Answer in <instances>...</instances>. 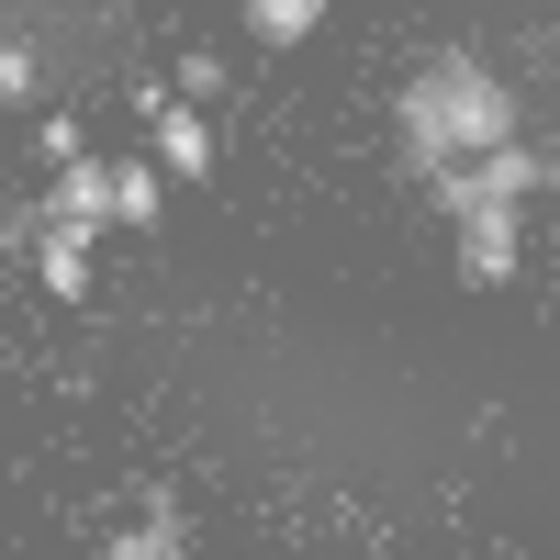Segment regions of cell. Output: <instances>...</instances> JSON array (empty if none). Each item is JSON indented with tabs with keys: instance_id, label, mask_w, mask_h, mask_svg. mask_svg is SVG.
I'll return each instance as SVG.
<instances>
[{
	"instance_id": "cell-10",
	"label": "cell",
	"mask_w": 560,
	"mask_h": 560,
	"mask_svg": "<svg viewBox=\"0 0 560 560\" xmlns=\"http://www.w3.org/2000/svg\"><path fill=\"white\" fill-rule=\"evenodd\" d=\"M34 79H45L34 45H0V102H34Z\"/></svg>"
},
{
	"instance_id": "cell-3",
	"label": "cell",
	"mask_w": 560,
	"mask_h": 560,
	"mask_svg": "<svg viewBox=\"0 0 560 560\" xmlns=\"http://www.w3.org/2000/svg\"><path fill=\"white\" fill-rule=\"evenodd\" d=\"M147 135H158V179H213V124L191 113V102H158V90H147Z\"/></svg>"
},
{
	"instance_id": "cell-8",
	"label": "cell",
	"mask_w": 560,
	"mask_h": 560,
	"mask_svg": "<svg viewBox=\"0 0 560 560\" xmlns=\"http://www.w3.org/2000/svg\"><path fill=\"white\" fill-rule=\"evenodd\" d=\"M314 23H325V0H258V12H247V34H258V45H303Z\"/></svg>"
},
{
	"instance_id": "cell-5",
	"label": "cell",
	"mask_w": 560,
	"mask_h": 560,
	"mask_svg": "<svg viewBox=\"0 0 560 560\" xmlns=\"http://www.w3.org/2000/svg\"><path fill=\"white\" fill-rule=\"evenodd\" d=\"M179 549H191V527H179V504L158 493V504H147V516H135V527H124L102 560H179Z\"/></svg>"
},
{
	"instance_id": "cell-11",
	"label": "cell",
	"mask_w": 560,
	"mask_h": 560,
	"mask_svg": "<svg viewBox=\"0 0 560 560\" xmlns=\"http://www.w3.org/2000/svg\"><path fill=\"white\" fill-rule=\"evenodd\" d=\"M34 147H45V158H57V168H68V158H90V135H79L68 113H45V124H34Z\"/></svg>"
},
{
	"instance_id": "cell-6",
	"label": "cell",
	"mask_w": 560,
	"mask_h": 560,
	"mask_svg": "<svg viewBox=\"0 0 560 560\" xmlns=\"http://www.w3.org/2000/svg\"><path fill=\"white\" fill-rule=\"evenodd\" d=\"M113 224L158 236V168H147V158H113Z\"/></svg>"
},
{
	"instance_id": "cell-7",
	"label": "cell",
	"mask_w": 560,
	"mask_h": 560,
	"mask_svg": "<svg viewBox=\"0 0 560 560\" xmlns=\"http://www.w3.org/2000/svg\"><path fill=\"white\" fill-rule=\"evenodd\" d=\"M34 269H45V292H57V303H90V247H68V236H34Z\"/></svg>"
},
{
	"instance_id": "cell-2",
	"label": "cell",
	"mask_w": 560,
	"mask_h": 560,
	"mask_svg": "<svg viewBox=\"0 0 560 560\" xmlns=\"http://www.w3.org/2000/svg\"><path fill=\"white\" fill-rule=\"evenodd\" d=\"M438 191V213L459 224V213H527L538 191H549V147H493V158H471V168H448V179H427Z\"/></svg>"
},
{
	"instance_id": "cell-1",
	"label": "cell",
	"mask_w": 560,
	"mask_h": 560,
	"mask_svg": "<svg viewBox=\"0 0 560 560\" xmlns=\"http://www.w3.org/2000/svg\"><path fill=\"white\" fill-rule=\"evenodd\" d=\"M393 135H404V168L415 179H448V168H471L493 147H516V90H504L482 57H427L404 90H393Z\"/></svg>"
},
{
	"instance_id": "cell-9",
	"label": "cell",
	"mask_w": 560,
	"mask_h": 560,
	"mask_svg": "<svg viewBox=\"0 0 560 560\" xmlns=\"http://www.w3.org/2000/svg\"><path fill=\"white\" fill-rule=\"evenodd\" d=\"M213 90H224V57H179V79H168V102H191V113H202Z\"/></svg>"
},
{
	"instance_id": "cell-4",
	"label": "cell",
	"mask_w": 560,
	"mask_h": 560,
	"mask_svg": "<svg viewBox=\"0 0 560 560\" xmlns=\"http://www.w3.org/2000/svg\"><path fill=\"white\" fill-rule=\"evenodd\" d=\"M459 280H471V292H504V280H516V213H459Z\"/></svg>"
}]
</instances>
